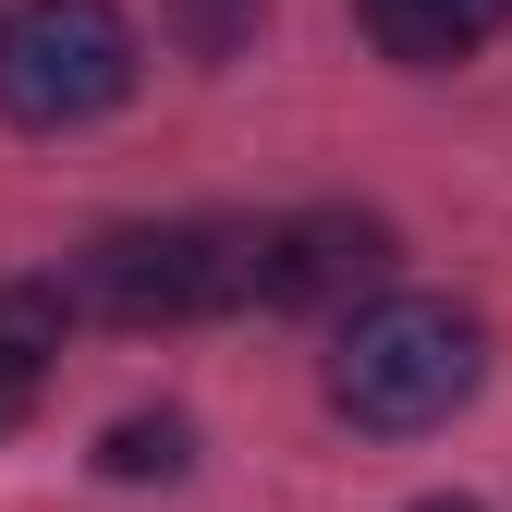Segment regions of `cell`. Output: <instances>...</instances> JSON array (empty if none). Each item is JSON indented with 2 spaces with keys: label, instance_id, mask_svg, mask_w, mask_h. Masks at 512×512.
Masks as SVG:
<instances>
[{
  "label": "cell",
  "instance_id": "52a82bcc",
  "mask_svg": "<svg viewBox=\"0 0 512 512\" xmlns=\"http://www.w3.org/2000/svg\"><path fill=\"white\" fill-rule=\"evenodd\" d=\"M183 464H196V427H183V415H122V427L98 439V476H122V488L183 476Z\"/></svg>",
  "mask_w": 512,
  "mask_h": 512
},
{
  "label": "cell",
  "instance_id": "9c48e42d",
  "mask_svg": "<svg viewBox=\"0 0 512 512\" xmlns=\"http://www.w3.org/2000/svg\"><path fill=\"white\" fill-rule=\"evenodd\" d=\"M415 512H476V500H415Z\"/></svg>",
  "mask_w": 512,
  "mask_h": 512
},
{
  "label": "cell",
  "instance_id": "277c9868",
  "mask_svg": "<svg viewBox=\"0 0 512 512\" xmlns=\"http://www.w3.org/2000/svg\"><path fill=\"white\" fill-rule=\"evenodd\" d=\"M378 269H391L378 208H305L281 232H256V305H354Z\"/></svg>",
  "mask_w": 512,
  "mask_h": 512
},
{
  "label": "cell",
  "instance_id": "ba28073f",
  "mask_svg": "<svg viewBox=\"0 0 512 512\" xmlns=\"http://www.w3.org/2000/svg\"><path fill=\"white\" fill-rule=\"evenodd\" d=\"M25 403H37V378H0V439L25 427Z\"/></svg>",
  "mask_w": 512,
  "mask_h": 512
},
{
  "label": "cell",
  "instance_id": "3957f363",
  "mask_svg": "<svg viewBox=\"0 0 512 512\" xmlns=\"http://www.w3.org/2000/svg\"><path fill=\"white\" fill-rule=\"evenodd\" d=\"M244 293H256V232H220V220H135L86 244V305L122 330H183Z\"/></svg>",
  "mask_w": 512,
  "mask_h": 512
},
{
  "label": "cell",
  "instance_id": "5b68a950",
  "mask_svg": "<svg viewBox=\"0 0 512 512\" xmlns=\"http://www.w3.org/2000/svg\"><path fill=\"white\" fill-rule=\"evenodd\" d=\"M354 25L378 37V61H403V74H452V61H476L512 0H354Z\"/></svg>",
  "mask_w": 512,
  "mask_h": 512
},
{
  "label": "cell",
  "instance_id": "7a4b0ae2",
  "mask_svg": "<svg viewBox=\"0 0 512 512\" xmlns=\"http://www.w3.org/2000/svg\"><path fill=\"white\" fill-rule=\"evenodd\" d=\"M135 13L122 0H25L0 13V110L25 135H74V122L135 98Z\"/></svg>",
  "mask_w": 512,
  "mask_h": 512
},
{
  "label": "cell",
  "instance_id": "6da1fadb",
  "mask_svg": "<svg viewBox=\"0 0 512 512\" xmlns=\"http://www.w3.org/2000/svg\"><path fill=\"white\" fill-rule=\"evenodd\" d=\"M476 378H488V330H476V305H452V293H378V305L342 317V342H330V403L366 439L452 427L476 403Z\"/></svg>",
  "mask_w": 512,
  "mask_h": 512
},
{
  "label": "cell",
  "instance_id": "8992f818",
  "mask_svg": "<svg viewBox=\"0 0 512 512\" xmlns=\"http://www.w3.org/2000/svg\"><path fill=\"white\" fill-rule=\"evenodd\" d=\"M61 330H74L61 281H0V378H37L61 354Z\"/></svg>",
  "mask_w": 512,
  "mask_h": 512
}]
</instances>
